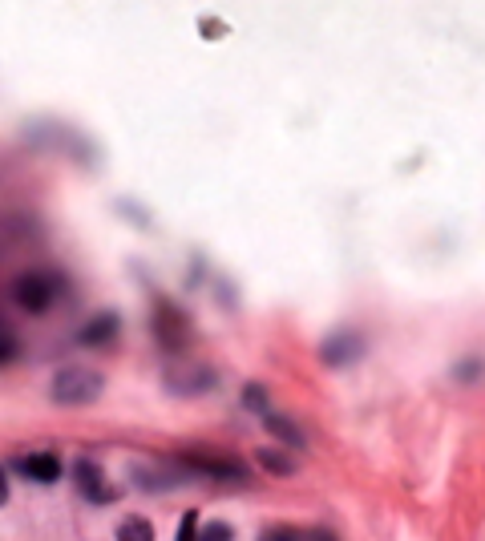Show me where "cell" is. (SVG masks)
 <instances>
[{"instance_id":"4fadbf2b","label":"cell","mask_w":485,"mask_h":541,"mask_svg":"<svg viewBox=\"0 0 485 541\" xmlns=\"http://www.w3.org/2000/svg\"><path fill=\"white\" fill-rule=\"evenodd\" d=\"M235 537V529L227 525V521H215V525H207L203 533H199V541H231Z\"/></svg>"},{"instance_id":"7a4b0ae2","label":"cell","mask_w":485,"mask_h":541,"mask_svg":"<svg viewBox=\"0 0 485 541\" xmlns=\"http://www.w3.org/2000/svg\"><path fill=\"white\" fill-rule=\"evenodd\" d=\"M57 291H61V283H57V275H49V271H25V275H17V283H13V299H17L25 311H49V303L57 299Z\"/></svg>"},{"instance_id":"7c38bea8","label":"cell","mask_w":485,"mask_h":541,"mask_svg":"<svg viewBox=\"0 0 485 541\" xmlns=\"http://www.w3.org/2000/svg\"><path fill=\"white\" fill-rule=\"evenodd\" d=\"M308 537H312V529H291V525H275L263 533V541H308Z\"/></svg>"},{"instance_id":"8fae6325","label":"cell","mask_w":485,"mask_h":541,"mask_svg":"<svg viewBox=\"0 0 485 541\" xmlns=\"http://www.w3.org/2000/svg\"><path fill=\"white\" fill-rule=\"evenodd\" d=\"M267 428L275 432L279 441H287V445H296V449L304 445V437H300V432H296V424H287V420H279V416H267Z\"/></svg>"},{"instance_id":"5bb4252c","label":"cell","mask_w":485,"mask_h":541,"mask_svg":"<svg viewBox=\"0 0 485 541\" xmlns=\"http://www.w3.org/2000/svg\"><path fill=\"white\" fill-rule=\"evenodd\" d=\"M178 541H199V513H186L178 521Z\"/></svg>"},{"instance_id":"5b68a950","label":"cell","mask_w":485,"mask_h":541,"mask_svg":"<svg viewBox=\"0 0 485 541\" xmlns=\"http://www.w3.org/2000/svg\"><path fill=\"white\" fill-rule=\"evenodd\" d=\"M73 481H77V489H81L89 501H102V505H106V501H114V497H118V493L110 489L106 473L97 469L93 461H77V465H73Z\"/></svg>"},{"instance_id":"30bf717a","label":"cell","mask_w":485,"mask_h":541,"mask_svg":"<svg viewBox=\"0 0 485 541\" xmlns=\"http://www.w3.org/2000/svg\"><path fill=\"white\" fill-rule=\"evenodd\" d=\"M118 541H154V525L146 517H126L118 525Z\"/></svg>"},{"instance_id":"2e32d148","label":"cell","mask_w":485,"mask_h":541,"mask_svg":"<svg viewBox=\"0 0 485 541\" xmlns=\"http://www.w3.org/2000/svg\"><path fill=\"white\" fill-rule=\"evenodd\" d=\"M263 404H267L263 388H255V384H251V388H247V408H263Z\"/></svg>"},{"instance_id":"52a82bcc","label":"cell","mask_w":485,"mask_h":541,"mask_svg":"<svg viewBox=\"0 0 485 541\" xmlns=\"http://www.w3.org/2000/svg\"><path fill=\"white\" fill-rule=\"evenodd\" d=\"M21 473L33 477V481H57L61 477V461L53 453H33V457H21Z\"/></svg>"},{"instance_id":"d6986e66","label":"cell","mask_w":485,"mask_h":541,"mask_svg":"<svg viewBox=\"0 0 485 541\" xmlns=\"http://www.w3.org/2000/svg\"><path fill=\"white\" fill-rule=\"evenodd\" d=\"M308 541H336V537H328V533H316V529H312V537H308Z\"/></svg>"},{"instance_id":"9a60e30c","label":"cell","mask_w":485,"mask_h":541,"mask_svg":"<svg viewBox=\"0 0 485 541\" xmlns=\"http://www.w3.org/2000/svg\"><path fill=\"white\" fill-rule=\"evenodd\" d=\"M13 360H17V340L0 328V364H13Z\"/></svg>"},{"instance_id":"3957f363","label":"cell","mask_w":485,"mask_h":541,"mask_svg":"<svg viewBox=\"0 0 485 541\" xmlns=\"http://www.w3.org/2000/svg\"><path fill=\"white\" fill-rule=\"evenodd\" d=\"M182 465H186V473H194V477H211V481H235V485H247V481H251V473H247L239 461H231V457L190 453V457H182Z\"/></svg>"},{"instance_id":"277c9868","label":"cell","mask_w":485,"mask_h":541,"mask_svg":"<svg viewBox=\"0 0 485 541\" xmlns=\"http://www.w3.org/2000/svg\"><path fill=\"white\" fill-rule=\"evenodd\" d=\"M154 336L170 352H182L186 348V315L174 303H166V299L154 303Z\"/></svg>"},{"instance_id":"6da1fadb","label":"cell","mask_w":485,"mask_h":541,"mask_svg":"<svg viewBox=\"0 0 485 541\" xmlns=\"http://www.w3.org/2000/svg\"><path fill=\"white\" fill-rule=\"evenodd\" d=\"M102 388H106V380L97 376V372H89V368H61L57 376H53V400L57 404H93L97 396H102Z\"/></svg>"},{"instance_id":"9c48e42d","label":"cell","mask_w":485,"mask_h":541,"mask_svg":"<svg viewBox=\"0 0 485 541\" xmlns=\"http://www.w3.org/2000/svg\"><path fill=\"white\" fill-rule=\"evenodd\" d=\"M255 457H259V469H267L275 477H291V473H296V461H291L283 449H259Z\"/></svg>"},{"instance_id":"e0dca14e","label":"cell","mask_w":485,"mask_h":541,"mask_svg":"<svg viewBox=\"0 0 485 541\" xmlns=\"http://www.w3.org/2000/svg\"><path fill=\"white\" fill-rule=\"evenodd\" d=\"M477 372H481V364H477V360H469V364H461V368H457V376H461V380H469V376H477Z\"/></svg>"},{"instance_id":"ac0fdd59","label":"cell","mask_w":485,"mask_h":541,"mask_svg":"<svg viewBox=\"0 0 485 541\" xmlns=\"http://www.w3.org/2000/svg\"><path fill=\"white\" fill-rule=\"evenodd\" d=\"M9 501V481H5V469H0V505Z\"/></svg>"},{"instance_id":"8992f818","label":"cell","mask_w":485,"mask_h":541,"mask_svg":"<svg viewBox=\"0 0 485 541\" xmlns=\"http://www.w3.org/2000/svg\"><path fill=\"white\" fill-rule=\"evenodd\" d=\"M360 352H364V344H360V336H356V332H336V336H332V340L320 348L324 364H332V368H344V364H352Z\"/></svg>"},{"instance_id":"ba28073f","label":"cell","mask_w":485,"mask_h":541,"mask_svg":"<svg viewBox=\"0 0 485 541\" xmlns=\"http://www.w3.org/2000/svg\"><path fill=\"white\" fill-rule=\"evenodd\" d=\"M118 336V315L114 311H106V315H97V319H89V328L81 332V344H110Z\"/></svg>"}]
</instances>
